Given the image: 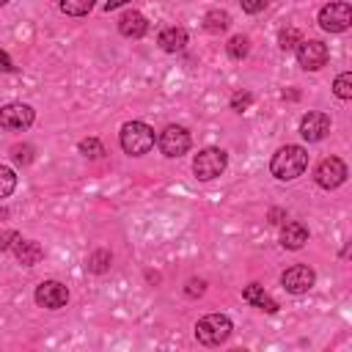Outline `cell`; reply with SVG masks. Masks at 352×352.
<instances>
[{"label": "cell", "instance_id": "25", "mask_svg": "<svg viewBox=\"0 0 352 352\" xmlns=\"http://www.w3.org/2000/svg\"><path fill=\"white\" fill-rule=\"evenodd\" d=\"M80 151H82L85 157L96 160V157H102V154H104V146H102L96 138H88V140H82V143H80Z\"/></svg>", "mask_w": 352, "mask_h": 352}, {"label": "cell", "instance_id": "10", "mask_svg": "<svg viewBox=\"0 0 352 352\" xmlns=\"http://www.w3.org/2000/svg\"><path fill=\"white\" fill-rule=\"evenodd\" d=\"M36 302L41 308H50V311L63 308L69 302V289L63 283H58V280H41L36 286Z\"/></svg>", "mask_w": 352, "mask_h": 352}, {"label": "cell", "instance_id": "8", "mask_svg": "<svg viewBox=\"0 0 352 352\" xmlns=\"http://www.w3.org/2000/svg\"><path fill=\"white\" fill-rule=\"evenodd\" d=\"M297 60H300V66L302 69H308V72H319L324 63H327V58H330V52H327V44H322V41H316V38H302L297 47Z\"/></svg>", "mask_w": 352, "mask_h": 352}, {"label": "cell", "instance_id": "18", "mask_svg": "<svg viewBox=\"0 0 352 352\" xmlns=\"http://www.w3.org/2000/svg\"><path fill=\"white\" fill-rule=\"evenodd\" d=\"M94 6H96V0H60V11L69 16H85Z\"/></svg>", "mask_w": 352, "mask_h": 352}, {"label": "cell", "instance_id": "28", "mask_svg": "<svg viewBox=\"0 0 352 352\" xmlns=\"http://www.w3.org/2000/svg\"><path fill=\"white\" fill-rule=\"evenodd\" d=\"M264 8H267V0H242V11L248 14H258Z\"/></svg>", "mask_w": 352, "mask_h": 352}, {"label": "cell", "instance_id": "9", "mask_svg": "<svg viewBox=\"0 0 352 352\" xmlns=\"http://www.w3.org/2000/svg\"><path fill=\"white\" fill-rule=\"evenodd\" d=\"M33 124V107L22 104V102H11L6 107H0V126L8 132H22Z\"/></svg>", "mask_w": 352, "mask_h": 352}, {"label": "cell", "instance_id": "26", "mask_svg": "<svg viewBox=\"0 0 352 352\" xmlns=\"http://www.w3.org/2000/svg\"><path fill=\"white\" fill-rule=\"evenodd\" d=\"M250 104H253V96H250L248 91H236V94L231 96V110H236V113H245Z\"/></svg>", "mask_w": 352, "mask_h": 352}, {"label": "cell", "instance_id": "31", "mask_svg": "<svg viewBox=\"0 0 352 352\" xmlns=\"http://www.w3.org/2000/svg\"><path fill=\"white\" fill-rule=\"evenodd\" d=\"M11 69H14V63H11V58H8V55H6L3 50H0V72H11Z\"/></svg>", "mask_w": 352, "mask_h": 352}, {"label": "cell", "instance_id": "19", "mask_svg": "<svg viewBox=\"0 0 352 352\" xmlns=\"http://www.w3.org/2000/svg\"><path fill=\"white\" fill-rule=\"evenodd\" d=\"M228 22H231V16H228L226 11H209V14L204 16V28H206L209 33H220V30H226Z\"/></svg>", "mask_w": 352, "mask_h": 352}, {"label": "cell", "instance_id": "1", "mask_svg": "<svg viewBox=\"0 0 352 352\" xmlns=\"http://www.w3.org/2000/svg\"><path fill=\"white\" fill-rule=\"evenodd\" d=\"M305 168H308V154H305L302 146H294V143L278 148L275 157H272V162H270L272 176L280 179V182H292V179H297Z\"/></svg>", "mask_w": 352, "mask_h": 352}, {"label": "cell", "instance_id": "11", "mask_svg": "<svg viewBox=\"0 0 352 352\" xmlns=\"http://www.w3.org/2000/svg\"><path fill=\"white\" fill-rule=\"evenodd\" d=\"M314 280H316V275H314V270L305 267V264H294V267H289V270L280 275L283 289L292 292V294H305V292L314 286Z\"/></svg>", "mask_w": 352, "mask_h": 352}, {"label": "cell", "instance_id": "21", "mask_svg": "<svg viewBox=\"0 0 352 352\" xmlns=\"http://www.w3.org/2000/svg\"><path fill=\"white\" fill-rule=\"evenodd\" d=\"M14 187H16V173H14L11 168L0 165V201L8 198V195L14 192Z\"/></svg>", "mask_w": 352, "mask_h": 352}, {"label": "cell", "instance_id": "14", "mask_svg": "<svg viewBox=\"0 0 352 352\" xmlns=\"http://www.w3.org/2000/svg\"><path fill=\"white\" fill-rule=\"evenodd\" d=\"M305 242H308V228H305L302 223L292 220V223H286V226L280 228V245H283L286 250H300Z\"/></svg>", "mask_w": 352, "mask_h": 352}, {"label": "cell", "instance_id": "20", "mask_svg": "<svg viewBox=\"0 0 352 352\" xmlns=\"http://www.w3.org/2000/svg\"><path fill=\"white\" fill-rule=\"evenodd\" d=\"M110 261H113V256H110L107 250H96V253L88 256V264H85V267H88L91 272H107V270H110Z\"/></svg>", "mask_w": 352, "mask_h": 352}, {"label": "cell", "instance_id": "30", "mask_svg": "<svg viewBox=\"0 0 352 352\" xmlns=\"http://www.w3.org/2000/svg\"><path fill=\"white\" fill-rule=\"evenodd\" d=\"M204 289H206V283H204V280H190V283H187V294H190V297H195V294L201 297V294H204Z\"/></svg>", "mask_w": 352, "mask_h": 352}, {"label": "cell", "instance_id": "12", "mask_svg": "<svg viewBox=\"0 0 352 352\" xmlns=\"http://www.w3.org/2000/svg\"><path fill=\"white\" fill-rule=\"evenodd\" d=\"M327 132H330V116H327V113L311 110V113H305V116L300 118V135H302L308 143L322 140Z\"/></svg>", "mask_w": 352, "mask_h": 352}, {"label": "cell", "instance_id": "13", "mask_svg": "<svg viewBox=\"0 0 352 352\" xmlns=\"http://www.w3.org/2000/svg\"><path fill=\"white\" fill-rule=\"evenodd\" d=\"M118 30H121V36H126V38H140V36H146L148 22H146V16H143L140 11H126V14L118 19Z\"/></svg>", "mask_w": 352, "mask_h": 352}, {"label": "cell", "instance_id": "15", "mask_svg": "<svg viewBox=\"0 0 352 352\" xmlns=\"http://www.w3.org/2000/svg\"><path fill=\"white\" fill-rule=\"evenodd\" d=\"M242 300L250 302V305H256V308H261V311H267V314H275V311H278V302H275V300L264 292V286H258V283L245 286V289H242Z\"/></svg>", "mask_w": 352, "mask_h": 352}, {"label": "cell", "instance_id": "7", "mask_svg": "<svg viewBox=\"0 0 352 352\" xmlns=\"http://www.w3.org/2000/svg\"><path fill=\"white\" fill-rule=\"evenodd\" d=\"M314 179H316L319 187H324V190H336L338 184L346 182V165H344V160H338V157H324V160L316 165Z\"/></svg>", "mask_w": 352, "mask_h": 352}, {"label": "cell", "instance_id": "16", "mask_svg": "<svg viewBox=\"0 0 352 352\" xmlns=\"http://www.w3.org/2000/svg\"><path fill=\"white\" fill-rule=\"evenodd\" d=\"M157 44L165 50V52H182L187 47V30L184 28H165L157 38Z\"/></svg>", "mask_w": 352, "mask_h": 352}, {"label": "cell", "instance_id": "29", "mask_svg": "<svg viewBox=\"0 0 352 352\" xmlns=\"http://www.w3.org/2000/svg\"><path fill=\"white\" fill-rule=\"evenodd\" d=\"M14 162H30V146H14Z\"/></svg>", "mask_w": 352, "mask_h": 352}, {"label": "cell", "instance_id": "33", "mask_svg": "<svg viewBox=\"0 0 352 352\" xmlns=\"http://www.w3.org/2000/svg\"><path fill=\"white\" fill-rule=\"evenodd\" d=\"M0 217H6V209H0Z\"/></svg>", "mask_w": 352, "mask_h": 352}, {"label": "cell", "instance_id": "3", "mask_svg": "<svg viewBox=\"0 0 352 352\" xmlns=\"http://www.w3.org/2000/svg\"><path fill=\"white\" fill-rule=\"evenodd\" d=\"M231 319L226 314H206L198 324H195V338L204 346H217L231 336Z\"/></svg>", "mask_w": 352, "mask_h": 352}, {"label": "cell", "instance_id": "32", "mask_svg": "<svg viewBox=\"0 0 352 352\" xmlns=\"http://www.w3.org/2000/svg\"><path fill=\"white\" fill-rule=\"evenodd\" d=\"M124 3H126V0H107V3H104V11H116V8L124 6Z\"/></svg>", "mask_w": 352, "mask_h": 352}, {"label": "cell", "instance_id": "34", "mask_svg": "<svg viewBox=\"0 0 352 352\" xmlns=\"http://www.w3.org/2000/svg\"><path fill=\"white\" fill-rule=\"evenodd\" d=\"M3 3H8V0H0V6H3Z\"/></svg>", "mask_w": 352, "mask_h": 352}, {"label": "cell", "instance_id": "23", "mask_svg": "<svg viewBox=\"0 0 352 352\" xmlns=\"http://www.w3.org/2000/svg\"><path fill=\"white\" fill-rule=\"evenodd\" d=\"M333 91H336L338 99H352V74L349 72L338 74L336 82H333Z\"/></svg>", "mask_w": 352, "mask_h": 352}, {"label": "cell", "instance_id": "6", "mask_svg": "<svg viewBox=\"0 0 352 352\" xmlns=\"http://www.w3.org/2000/svg\"><path fill=\"white\" fill-rule=\"evenodd\" d=\"M157 146H160V151H162L165 157H182V154H187V148H190V132H187L184 126L170 124V126H165V129L160 132Z\"/></svg>", "mask_w": 352, "mask_h": 352}, {"label": "cell", "instance_id": "17", "mask_svg": "<svg viewBox=\"0 0 352 352\" xmlns=\"http://www.w3.org/2000/svg\"><path fill=\"white\" fill-rule=\"evenodd\" d=\"M14 256L19 258V264L33 267V264H38V261H41L44 250H41V245H38V242H33V239H19V245L14 248Z\"/></svg>", "mask_w": 352, "mask_h": 352}, {"label": "cell", "instance_id": "5", "mask_svg": "<svg viewBox=\"0 0 352 352\" xmlns=\"http://www.w3.org/2000/svg\"><path fill=\"white\" fill-rule=\"evenodd\" d=\"M349 25H352V8H349V3H344V0L327 3V6L319 11V28L327 30V33H344Z\"/></svg>", "mask_w": 352, "mask_h": 352}, {"label": "cell", "instance_id": "22", "mask_svg": "<svg viewBox=\"0 0 352 352\" xmlns=\"http://www.w3.org/2000/svg\"><path fill=\"white\" fill-rule=\"evenodd\" d=\"M300 41H302V36H300L297 28H283V30L278 33V44H280V50H294Z\"/></svg>", "mask_w": 352, "mask_h": 352}, {"label": "cell", "instance_id": "24", "mask_svg": "<svg viewBox=\"0 0 352 352\" xmlns=\"http://www.w3.org/2000/svg\"><path fill=\"white\" fill-rule=\"evenodd\" d=\"M248 50H250V41H248L245 36H234V38L228 41V55H231L234 60H242V58L248 55Z\"/></svg>", "mask_w": 352, "mask_h": 352}, {"label": "cell", "instance_id": "4", "mask_svg": "<svg viewBox=\"0 0 352 352\" xmlns=\"http://www.w3.org/2000/svg\"><path fill=\"white\" fill-rule=\"evenodd\" d=\"M226 165H228V154H226L223 148L209 146V148H204V151L195 154V160H192V173H195L201 182H209V179H217V176L226 170Z\"/></svg>", "mask_w": 352, "mask_h": 352}, {"label": "cell", "instance_id": "2", "mask_svg": "<svg viewBox=\"0 0 352 352\" xmlns=\"http://www.w3.org/2000/svg\"><path fill=\"white\" fill-rule=\"evenodd\" d=\"M154 146V129L143 121H126L121 126V148L132 157H140L146 151H151Z\"/></svg>", "mask_w": 352, "mask_h": 352}, {"label": "cell", "instance_id": "27", "mask_svg": "<svg viewBox=\"0 0 352 352\" xmlns=\"http://www.w3.org/2000/svg\"><path fill=\"white\" fill-rule=\"evenodd\" d=\"M19 239H22V236H19L16 231H8V234L0 236V248H3V250H14V248L19 245Z\"/></svg>", "mask_w": 352, "mask_h": 352}]
</instances>
